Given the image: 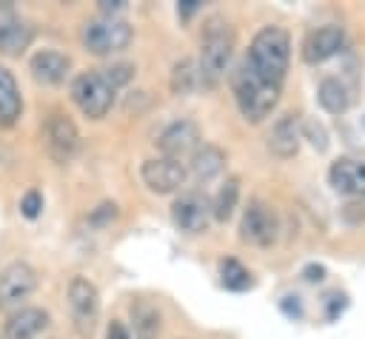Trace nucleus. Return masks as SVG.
Here are the masks:
<instances>
[{
	"label": "nucleus",
	"mask_w": 365,
	"mask_h": 339,
	"mask_svg": "<svg viewBox=\"0 0 365 339\" xmlns=\"http://www.w3.org/2000/svg\"><path fill=\"white\" fill-rule=\"evenodd\" d=\"M345 305H348V296H345V293H339V291L331 293V296H328V311H325V316H328V319H336V316L345 311Z\"/></svg>",
	"instance_id": "7c9ffc66"
},
{
	"label": "nucleus",
	"mask_w": 365,
	"mask_h": 339,
	"mask_svg": "<svg viewBox=\"0 0 365 339\" xmlns=\"http://www.w3.org/2000/svg\"><path fill=\"white\" fill-rule=\"evenodd\" d=\"M100 74L106 77V83H108L114 91H120L123 85H128V83L134 80V66H131V63H111V66L100 68Z\"/></svg>",
	"instance_id": "a878e982"
},
{
	"label": "nucleus",
	"mask_w": 365,
	"mask_h": 339,
	"mask_svg": "<svg viewBox=\"0 0 365 339\" xmlns=\"http://www.w3.org/2000/svg\"><path fill=\"white\" fill-rule=\"evenodd\" d=\"M279 308H282V313L285 316H291V319H302V302H299V296H282L279 299Z\"/></svg>",
	"instance_id": "c756f323"
},
{
	"label": "nucleus",
	"mask_w": 365,
	"mask_h": 339,
	"mask_svg": "<svg viewBox=\"0 0 365 339\" xmlns=\"http://www.w3.org/2000/svg\"><path fill=\"white\" fill-rule=\"evenodd\" d=\"M317 103L322 105V111L339 117L351 108V88L339 77H322L317 85Z\"/></svg>",
	"instance_id": "412c9836"
},
{
	"label": "nucleus",
	"mask_w": 365,
	"mask_h": 339,
	"mask_svg": "<svg viewBox=\"0 0 365 339\" xmlns=\"http://www.w3.org/2000/svg\"><path fill=\"white\" fill-rule=\"evenodd\" d=\"M131 328H134L131 339H160L163 316H160L157 305L148 299H134L131 302Z\"/></svg>",
	"instance_id": "aec40b11"
},
{
	"label": "nucleus",
	"mask_w": 365,
	"mask_h": 339,
	"mask_svg": "<svg viewBox=\"0 0 365 339\" xmlns=\"http://www.w3.org/2000/svg\"><path fill=\"white\" fill-rule=\"evenodd\" d=\"M106 339H131V330L120 319H111L108 328H106Z\"/></svg>",
	"instance_id": "2f4dec72"
},
{
	"label": "nucleus",
	"mask_w": 365,
	"mask_h": 339,
	"mask_svg": "<svg viewBox=\"0 0 365 339\" xmlns=\"http://www.w3.org/2000/svg\"><path fill=\"white\" fill-rule=\"evenodd\" d=\"M68 68H71L68 54H63L57 48H40L29 60V71H31L34 83H40V85H60L68 77Z\"/></svg>",
	"instance_id": "a211bd4d"
},
{
	"label": "nucleus",
	"mask_w": 365,
	"mask_h": 339,
	"mask_svg": "<svg viewBox=\"0 0 365 339\" xmlns=\"http://www.w3.org/2000/svg\"><path fill=\"white\" fill-rule=\"evenodd\" d=\"M171 219L182 234H205L211 225V199L202 191H182L171 202Z\"/></svg>",
	"instance_id": "9d476101"
},
{
	"label": "nucleus",
	"mask_w": 365,
	"mask_h": 339,
	"mask_svg": "<svg viewBox=\"0 0 365 339\" xmlns=\"http://www.w3.org/2000/svg\"><path fill=\"white\" fill-rule=\"evenodd\" d=\"M51 325L48 311L34 308V305H23L17 311H11L3 322V339H40Z\"/></svg>",
	"instance_id": "2eb2a0df"
},
{
	"label": "nucleus",
	"mask_w": 365,
	"mask_h": 339,
	"mask_svg": "<svg viewBox=\"0 0 365 339\" xmlns=\"http://www.w3.org/2000/svg\"><path fill=\"white\" fill-rule=\"evenodd\" d=\"M268 151L279 160H291L299 154V145H302V131H299V120L294 114H279L268 131V140H265Z\"/></svg>",
	"instance_id": "f3484780"
},
{
	"label": "nucleus",
	"mask_w": 365,
	"mask_h": 339,
	"mask_svg": "<svg viewBox=\"0 0 365 339\" xmlns=\"http://www.w3.org/2000/svg\"><path fill=\"white\" fill-rule=\"evenodd\" d=\"M299 131H302V140H311V145L317 151H325L328 148V134H325V128L319 122L305 120V122H299Z\"/></svg>",
	"instance_id": "bb28decb"
},
{
	"label": "nucleus",
	"mask_w": 365,
	"mask_h": 339,
	"mask_svg": "<svg viewBox=\"0 0 365 339\" xmlns=\"http://www.w3.org/2000/svg\"><path fill=\"white\" fill-rule=\"evenodd\" d=\"M34 291H37V271L29 262L17 259L0 271V311L3 313L23 308Z\"/></svg>",
	"instance_id": "6e6552de"
},
{
	"label": "nucleus",
	"mask_w": 365,
	"mask_h": 339,
	"mask_svg": "<svg viewBox=\"0 0 365 339\" xmlns=\"http://www.w3.org/2000/svg\"><path fill=\"white\" fill-rule=\"evenodd\" d=\"M117 214H120V211H117L114 202H100V205L88 214V222H91L94 228H103V225H111V222L117 219Z\"/></svg>",
	"instance_id": "c85d7f7f"
},
{
	"label": "nucleus",
	"mask_w": 365,
	"mask_h": 339,
	"mask_svg": "<svg viewBox=\"0 0 365 339\" xmlns=\"http://www.w3.org/2000/svg\"><path fill=\"white\" fill-rule=\"evenodd\" d=\"M68 313H71V325L77 330L80 339H91L97 330V319H100V291L88 276H71L68 282Z\"/></svg>",
	"instance_id": "423d86ee"
},
{
	"label": "nucleus",
	"mask_w": 365,
	"mask_h": 339,
	"mask_svg": "<svg viewBox=\"0 0 365 339\" xmlns=\"http://www.w3.org/2000/svg\"><path fill=\"white\" fill-rule=\"evenodd\" d=\"M200 142H202V137H200L197 122H194V120H185V117L168 122V125L157 134V140H154V145H157V151H160L157 157L177 160V162H182L185 157H191Z\"/></svg>",
	"instance_id": "1a4fd4ad"
},
{
	"label": "nucleus",
	"mask_w": 365,
	"mask_h": 339,
	"mask_svg": "<svg viewBox=\"0 0 365 339\" xmlns=\"http://www.w3.org/2000/svg\"><path fill=\"white\" fill-rule=\"evenodd\" d=\"M242 60L262 80L282 85L285 74H288V60H291V34L282 26H262L251 37L248 54Z\"/></svg>",
	"instance_id": "7ed1b4c3"
},
{
	"label": "nucleus",
	"mask_w": 365,
	"mask_h": 339,
	"mask_svg": "<svg viewBox=\"0 0 365 339\" xmlns=\"http://www.w3.org/2000/svg\"><path fill=\"white\" fill-rule=\"evenodd\" d=\"M237 202H240V177H225V182L217 188L211 199V217L217 222H228L234 217Z\"/></svg>",
	"instance_id": "b1692460"
},
{
	"label": "nucleus",
	"mask_w": 365,
	"mask_h": 339,
	"mask_svg": "<svg viewBox=\"0 0 365 339\" xmlns=\"http://www.w3.org/2000/svg\"><path fill=\"white\" fill-rule=\"evenodd\" d=\"M46 148H48V157L54 162H71L74 154L80 151V131L74 125V120L63 111H54L46 122Z\"/></svg>",
	"instance_id": "ddd939ff"
},
{
	"label": "nucleus",
	"mask_w": 365,
	"mask_h": 339,
	"mask_svg": "<svg viewBox=\"0 0 365 339\" xmlns=\"http://www.w3.org/2000/svg\"><path fill=\"white\" fill-rule=\"evenodd\" d=\"M131 37H134V28L125 17H106V14L91 17L80 34L83 48L94 57H111V54L128 48Z\"/></svg>",
	"instance_id": "20e7f679"
},
{
	"label": "nucleus",
	"mask_w": 365,
	"mask_h": 339,
	"mask_svg": "<svg viewBox=\"0 0 365 339\" xmlns=\"http://www.w3.org/2000/svg\"><path fill=\"white\" fill-rule=\"evenodd\" d=\"M328 185L351 202H365V157H336L328 168Z\"/></svg>",
	"instance_id": "f8f14e48"
},
{
	"label": "nucleus",
	"mask_w": 365,
	"mask_h": 339,
	"mask_svg": "<svg viewBox=\"0 0 365 339\" xmlns=\"http://www.w3.org/2000/svg\"><path fill=\"white\" fill-rule=\"evenodd\" d=\"M168 85H171V94L177 97H188L200 88V68H197V60L191 57H180L174 66H171V74H168Z\"/></svg>",
	"instance_id": "5701e85b"
},
{
	"label": "nucleus",
	"mask_w": 365,
	"mask_h": 339,
	"mask_svg": "<svg viewBox=\"0 0 365 339\" xmlns=\"http://www.w3.org/2000/svg\"><path fill=\"white\" fill-rule=\"evenodd\" d=\"M68 94L74 100V105L88 117V120H103L114 100H117V91L106 83V77L100 74V68H88V71H80L71 85H68Z\"/></svg>",
	"instance_id": "39448f33"
},
{
	"label": "nucleus",
	"mask_w": 365,
	"mask_h": 339,
	"mask_svg": "<svg viewBox=\"0 0 365 339\" xmlns=\"http://www.w3.org/2000/svg\"><path fill=\"white\" fill-rule=\"evenodd\" d=\"M342 46H345V31H342V26L325 23V26L308 31V37H305V43H302V60L311 63V66L325 63V60L336 57V54L342 51Z\"/></svg>",
	"instance_id": "4468645a"
},
{
	"label": "nucleus",
	"mask_w": 365,
	"mask_h": 339,
	"mask_svg": "<svg viewBox=\"0 0 365 339\" xmlns=\"http://www.w3.org/2000/svg\"><path fill=\"white\" fill-rule=\"evenodd\" d=\"M302 276H305L308 282H322V279H325V268H322V265H314V262H311V265H305Z\"/></svg>",
	"instance_id": "473e14b6"
},
{
	"label": "nucleus",
	"mask_w": 365,
	"mask_h": 339,
	"mask_svg": "<svg viewBox=\"0 0 365 339\" xmlns=\"http://www.w3.org/2000/svg\"><path fill=\"white\" fill-rule=\"evenodd\" d=\"M31 40H34V28L11 9H3L0 11V54L20 57L31 46Z\"/></svg>",
	"instance_id": "6ab92c4d"
},
{
	"label": "nucleus",
	"mask_w": 365,
	"mask_h": 339,
	"mask_svg": "<svg viewBox=\"0 0 365 339\" xmlns=\"http://www.w3.org/2000/svg\"><path fill=\"white\" fill-rule=\"evenodd\" d=\"M234 48H237L234 26L225 17L211 14L202 23V31H200L197 68H200V85L202 88H217L220 85V80L225 77V71H228V66L234 60Z\"/></svg>",
	"instance_id": "f257e3e1"
},
{
	"label": "nucleus",
	"mask_w": 365,
	"mask_h": 339,
	"mask_svg": "<svg viewBox=\"0 0 365 339\" xmlns=\"http://www.w3.org/2000/svg\"><path fill=\"white\" fill-rule=\"evenodd\" d=\"M140 177L151 194H177L188 179V171H185V162L165 160V157H148L140 165Z\"/></svg>",
	"instance_id": "9b49d317"
},
{
	"label": "nucleus",
	"mask_w": 365,
	"mask_h": 339,
	"mask_svg": "<svg viewBox=\"0 0 365 339\" xmlns=\"http://www.w3.org/2000/svg\"><path fill=\"white\" fill-rule=\"evenodd\" d=\"M231 94H234V103L242 114L245 122L251 125H259L262 120L271 117V111L277 108L279 103V94H282V85H274L268 80H262L259 74H254L248 68L245 60H240L231 71Z\"/></svg>",
	"instance_id": "f03ea898"
},
{
	"label": "nucleus",
	"mask_w": 365,
	"mask_h": 339,
	"mask_svg": "<svg viewBox=\"0 0 365 339\" xmlns=\"http://www.w3.org/2000/svg\"><path fill=\"white\" fill-rule=\"evenodd\" d=\"M40 211H43V194L40 191H26L23 194V199H20V214L26 217V219H37L40 217Z\"/></svg>",
	"instance_id": "cd10ccee"
},
{
	"label": "nucleus",
	"mask_w": 365,
	"mask_h": 339,
	"mask_svg": "<svg viewBox=\"0 0 365 339\" xmlns=\"http://www.w3.org/2000/svg\"><path fill=\"white\" fill-rule=\"evenodd\" d=\"M279 236V217L265 199H248L240 217V239L257 248L274 245Z\"/></svg>",
	"instance_id": "0eeeda50"
},
{
	"label": "nucleus",
	"mask_w": 365,
	"mask_h": 339,
	"mask_svg": "<svg viewBox=\"0 0 365 339\" xmlns=\"http://www.w3.org/2000/svg\"><path fill=\"white\" fill-rule=\"evenodd\" d=\"M20 111H23V97L17 80L6 66H0V125H14Z\"/></svg>",
	"instance_id": "4be33fe9"
},
{
	"label": "nucleus",
	"mask_w": 365,
	"mask_h": 339,
	"mask_svg": "<svg viewBox=\"0 0 365 339\" xmlns=\"http://www.w3.org/2000/svg\"><path fill=\"white\" fill-rule=\"evenodd\" d=\"M362 122H365V120H362Z\"/></svg>",
	"instance_id": "f704fd0d"
},
{
	"label": "nucleus",
	"mask_w": 365,
	"mask_h": 339,
	"mask_svg": "<svg viewBox=\"0 0 365 339\" xmlns=\"http://www.w3.org/2000/svg\"><path fill=\"white\" fill-rule=\"evenodd\" d=\"M220 282H222L228 291H248V288H254L251 271H248L240 259H234V256L220 259Z\"/></svg>",
	"instance_id": "393cba45"
},
{
	"label": "nucleus",
	"mask_w": 365,
	"mask_h": 339,
	"mask_svg": "<svg viewBox=\"0 0 365 339\" xmlns=\"http://www.w3.org/2000/svg\"><path fill=\"white\" fill-rule=\"evenodd\" d=\"M225 162H228V154H225L220 145H214V142H200V145L194 148V154L188 157L185 171H188V177H191L194 182L205 185V182L217 179V177L225 171Z\"/></svg>",
	"instance_id": "dca6fc26"
},
{
	"label": "nucleus",
	"mask_w": 365,
	"mask_h": 339,
	"mask_svg": "<svg viewBox=\"0 0 365 339\" xmlns=\"http://www.w3.org/2000/svg\"><path fill=\"white\" fill-rule=\"evenodd\" d=\"M200 9V0H180V6H177V14L182 17V20H188L194 11Z\"/></svg>",
	"instance_id": "72a5a7b5"
}]
</instances>
